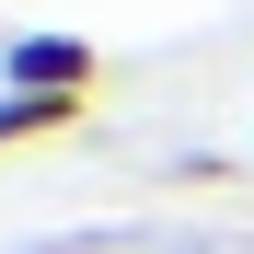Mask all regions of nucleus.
<instances>
[{
	"instance_id": "obj_1",
	"label": "nucleus",
	"mask_w": 254,
	"mask_h": 254,
	"mask_svg": "<svg viewBox=\"0 0 254 254\" xmlns=\"http://www.w3.org/2000/svg\"><path fill=\"white\" fill-rule=\"evenodd\" d=\"M12 93H93V69H104V47L93 35H12Z\"/></svg>"
},
{
	"instance_id": "obj_2",
	"label": "nucleus",
	"mask_w": 254,
	"mask_h": 254,
	"mask_svg": "<svg viewBox=\"0 0 254 254\" xmlns=\"http://www.w3.org/2000/svg\"><path fill=\"white\" fill-rule=\"evenodd\" d=\"M93 116V93H0V150L12 139H58V127Z\"/></svg>"
}]
</instances>
